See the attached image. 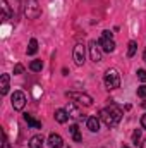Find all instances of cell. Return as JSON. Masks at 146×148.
<instances>
[{"mask_svg":"<svg viewBox=\"0 0 146 148\" xmlns=\"http://www.w3.org/2000/svg\"><path fill=\"white\" fill-rule=\"evenodd\" d=\"M100 119L105 122L107 127H115L120 122V119H122V110L115 103H110L108 107L100 110Z\"/></svg>","mask_w":146,"mask_h":148,"instance_id":"1","label":"cell"},{"mask_svg":"<svg viewBox=\"0 0 146 148\" xmlns=\"http://www.w3.org/2000/svg\"><path fill=\"white\" fill-rule=\"evenodd\" d=\"M24 16H26L28 19H38V17L41 16V7H40L38 0H26Z\"/></svg>","mask_w":146,"mask_h":148,"instance_id":"2","label":"cell"},{"mask_svg":"<svg viewBox=\"0 0 146 148\" xmlns=\"http://www.w3.org/2000/svg\"><path fill=\"white\" fill-rule=\"evenodd\" d=\"M105 86L108 90H117L120 86V74L117 73L115 69H108L105 73Z\"/></svg>","mask_w":146,"mask_h":148,"instance_id":"3","label":"cell"},{"mask_svg":"<svg viewBox=\"0 0 146 148\" xmlns=\"http://www.w3.org/2000/svg\"><path fill=\"white\" fill-rule=\"evenodd\" d=\"M67 97H69V98H72V100H76V102H77V103H81V105H86V107L93 105V98H91L89 95H86V93L69 91V93H67Z\"/></svg>","mask_w":146,"mask_h":148,"instance_id":"4","label":"cell"},{"mask_svg":"<svg viewBox=\"0 0 146 148\" xmlns=\"http://www.w3.org/2000/svg\"><path fill=\"white\" fill-rule=\"evenodd\" d=\"M26 105V95L23 91H14L12 95V107L14 110H23Z\"/></svg>","mask_w":146,"mask_h":148,"instance_id":"5","label":"cell"},{"mask_svg":"<svg viewBox=\"0 0 146 148\" xmlns=\"http://www.w3.org/2000/svg\"><path fill=\"white\" fill-rule=\"evenodd\" d=\"M84 59H86V48L83 45H76L74 47V62L77 66H83L84 64Z\"/></svg>","mask_w":146,"mask_h":148,"instance_id":"6","label":"cell"},{"mask_svg":"<svg viewBox=\"0 0 146 148\" xmlns=\"http://www.w3.org/2000/svg\"><path fill=\"white\" fill-rule=\"evenodd\" d=\"M89 57L93 62H100L102 60V52H100V45L96 41H89Z\"/></svg>","mask_w":146,"mask_h":148,"instance_id":"7","label":"cell"},{"mask_svg":"<svg viewBox=\"0 0 146 148\" xmlns=\"http://www.w3.org/2000/svg\"><path fill=\"white\" fill-rule=\"evenodd\" d=\"M98 45H100V48H102L103 52H107V53H110V52H113V50H115V43H113V40H112V38L102 36V38H100V41H98Z\"/></svg>","mask_w":146,"mask_h":148,"instance_id":"8","label":"cell"},{"mask_svg":"<svg viewBox=\"0 0 146 148\" xmlns=\"http://www.w3.org/2000/svg\"><path fill=\"white\" fill-rule=\"evenodd\" d=\"M48 143H50V147H52V148H62L64 140H62V136H60V134L52 133V134L48 136Z\"/></svg>","mask_w":146,"mask_h":148,"instance_id":"9","label":"cell"},{"mask_svg":"<svg viewBox=\"0 0 146 148\" xmlns=\"http://www.w3.org/2000/svg\"><path fill=\"white\" fill-rule=\"evenodd\" d=\"M67 114H69L71 117H74V119H79V121H81V119H84V114L79 110L74 103H69V105H67Z\"/></svg>","mask_w":146,"mask_h":148,"instance_id":"10","label":"cell"},{"mask_svg":"<svg viewBox=\"0 0 146 148\" xmlns=\"http://www.w3.org/2000/svg\"><path fill=\"white\" fill-rule=\"evenodd\" d=\"M9 81H10L9 74H2L0 76V93L2 95H7V91H9Z\"/></svg>","mask_w":146,"mask_h":148,"instance_id":"11","label":"cell"},{"mask_svg":"<svg viewBox=\"0 0 146 148\" xmlns=\"http://www.w3.org/2000/svg\"><path fill=\"white\" fill-rule=\"evenodd\" d=\"M71 115L67 114V110H64V109H57L55 110V121L57 122H60V124H64V122H67V119H69Z\"/></svg>","mask_w":146,"mask_h":148,"instance_id":"12","label":"cell"},{"mask_svg":"<svg viewBox=\"0 0 146 148\" xmlns=\"http://www.w3.org/2000/svg\"><path fill=\"white\" fill-rule=\"evenodd\" d=\"M86 124H88V129H89L91 133H96V131L100 129V121H98L96 117H88Z\"/></svg>","mask_w":146,"mask_h":148,"instance_id":"13","label":"cell"},{"mask_svg":"<svg viewBox=\"0 0 146 148\" xmlns=\"http://www.w3.org/2000/svg\"><path fill=\"white\" fill-rule=\"evenodd\" d=\"M69 133H71V136H72V140L76 143H79L81 140H83V136H81V131H79V126L77 124H72L71 127H69Z\"/></svg>","mask_w":146,"mask_h":148,"instance_id":"14","label":"cell"},{"mask_svg":"<svg viewBox=\"0 0 146 148\" xmlns=\"http://www.w3.org/2000/svg\"><path fill=\"white\" fill-rule=\"evenodd\" d=\"M24 121L28 122V126H31L33 129H40L41 127V122L40 121H36L33 115H29V114H24Z\"/></svg>","mask_w":146,"mask_h":148,"instance_id":"15","label":"cell"},{"mask_svg":"<svg viewBox=\"0 0 146 148\" xmlns=\"http://www.w3.org/2000/svg\"><path fill=\"white\" fill-rule=\"evenodd\" d=\"M29 148H43V136H33L29 140Z\"/></svg>","mask_w":146,"mask_h":148,"instance_id":"16","label":"cell"},{"mask_svg":"<svg viewBox=\"0 0 146 148\" xmlns=\"http://www.w3.org/2000/svg\"><path fill=\"white\" fill-rule=\"evenodd\" d=\"M38 52V41L33 38V40H29V45H28V50H26V53L28 55H35Z\"/></svg>","mask_w":146,"mask_h":148,"instance_id":"17","label":"cell"},{"mask_svg":"<svg viewBox=\"0 0 146 148\" xmlns=\"http://www.w3.org/2000/svg\"><path fill=\"white\" fill-rule=\"evenodd\" d=\"M136 48H138V43L136 41H129L127 43V57H134Z\"/></svg>","mask_w":146,"mask_h":148,"instance_id":"18","label":"cell"},{"mask_svg":"<svg viewBox=\"0 0 146 148\" xmlns=\"http://www.w3.org/2000/svg\"><path fill=\"white\" fill-rule=\"evenodd\" d=\"M29 69H31V71H35V73L41 71V69H43V62H41V60H33V62L29 64Z\"/></svg>","mask_w":146,"mask_h":148,"instance_id":"19","label":"cell"},{"mask_svg":"<svg viewBox=\"0 0 146 148\" xmlns=\"http://www.w3.org/2000/svg\"><path fill=\"white\" fill-rule=\"evenodd\" d=\"M139 140H141V129H136V131L132 133V141L138 145V143H139Z\"/></svg>","mask_w":146,"mask_h":148,"instance_id":"20","label":"cell"},{"mask_svg":"<svg viewBox=\"0 0 146 148\" xmlns=\"http://www.w3.org/2000/svg\"><path fill=\"white\" fill-rule=\"evenodd\" d=\"M24 73V66L23 64H16L14 66V74H23Z\"/></svg>","mask_w":146,"mask_h":148,"instance_id":"21","label":"cell"},{"mask_svg":"<svg viewBox=\"0 0 146 148\" xmlns=\"http://www.w3.org/2000/svg\"><path fill=\"white\" fill-rule=\"evenodd\" d=\"M138 77H139V81L146 83V71L145 69H139V71H138Z\"/></svg>","mask_w":146,"mask_h":148,"instance_id":"22","label":"cell"},{"mask_svg":"<svg viewBox=\"0 0 146 148\" xmlns=\"http://www.w3.org/2000/svg\"><path fill=\"white\" fill-rule=\"evenodd\" d=\"M138 97H141V98H145V97H146V86H145V84L138 88Z\"/></svg>","mask_w":146,"mask_h":148,"instance_id":"23","label":"cell"},{"mask_svg":"<svg viewBox=\"0 0 146 148\" xmlns=\"http://www.w3.org/2000/svg\"><path fill=\"white\" fill-rule=\"evenodd\" d=\"M2 148H10L9 141H7V136H5V133H3V143H2Z\"/></svg>","mask_w":146,"mask_h":148,"instance_id":"24","label":"cell"},{"mask_svg":"<svg viewBox=\"0 0 146 148\" xmlns=\"http://www.w3.org/2000/svg\"><path fill=\"white\" fill-rule=\"evenodd\" d=\"M141 126L146 129V114H143V117H141Z\"/></svg>","mask_w":146,"mask_h":148,"instance_id":"25","label":"cell"},{"mask_svg":"<svg viewBox=\"0 0 146 148\" xmlns=\"http://www.w3.org/2000/svg\"><path fill=\"white\" fill-rule=\"evenodd\" d=\"M103 36H105V38H112V36H113V33H110L108 29H107V31H103Z\"/></svg>","mask_w":146,"mask_h":148,"instance_id":"26","label":"cell"},{"mask_svg":"<svg viewBox=\"0 0 146 148\" xmlns=\"http://www.w3.org/2000/svg\"><path fill=\"white\" fill-rule=\"evenodd\" d=\"M143 59H145V62H146V50H145V53H143Z\"/></svg>","mask_w":146,"mask_h":148,"instance_id":"27","label":"cell"},{"mask_svg":"<svg viewBox=\"0 0 146 148\" xmlns=\"http://www.w3.org/2000/svg\"><path fill=\"white\" fill-rule=\"evenodd\" d=\"M141 105H143V107H145V109H146V102H143V103H141Z\"/></svg>","mask_w":146,"mask_h":148,"instance_id":"28","label":"cell"},{"mask_svg":"<svg viewBox=\"0 0 146 148\" xmlns=\"http://www.w3.org/2000/svg\"><path fill=\"white\" fill-rule=\"evenodd\" d=\"M143 148H146V141H145V143H143Z\"/></svg>","mask_w":146,"mask_h":148,"instance_id":"29","label":"cell"},{"mask_svg":"<svg viewBox=\"0 0 146 148\" xmlns=\"http://www.w3.org/2000/svg\"><path fill=\"white\" fill-rule=\"evenodd\" d=\"M122 148H129V147H122Z\"/></svg>","mask_w":146,"mask_h":148,"instance_id":"30","label":"cell"}]
</instances>
